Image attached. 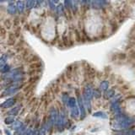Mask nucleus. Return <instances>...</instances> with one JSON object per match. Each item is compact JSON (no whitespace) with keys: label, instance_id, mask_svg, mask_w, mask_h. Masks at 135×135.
<instances>
[{"label":"nucleus","instance_id":"obj_26","mask_svg":"<svg viewBox=\"0 0 135 135\" xmlns=\"http://www.w3.org/2000/svg\"><path fill=\"white\" fill-rule=\"evenodd\" d=\"M5 132H6V133H8V135H11V134H10V133H9V132L8 131V130H5Z\"/></svg>","mask_w":135,"mask_h":135},{"label":"nucleus","instance_id":"obj_8","mask_svg":"<svg viewBox=\"0 0 135 135\" xmlns=\"http://www.w3.org/2000/svg\"><path fill=\"white\" fill-rule=\"evenodd\" d=\"M78 101H79V109H80V114H81V118H84V116H85V110H84V103L83 100H82L80 96H78Z\"/></svg>","mask_w":135,"mask_h":135},{"label":"nucleus","instance_id":"obj_1","mask_svg":"<svg viewBox=\"0 0 135 135\" xmlns=\"http://www.w3.org/2000/svg\"><path fill=\"white\" fill-rule=\"evenodd\" d=\"M133 123L132 118L127 117V116L119 115L116 117L114 123H113V128H126Z\"/></svg>","mask_w":135,"mask_h":135},{"label":"nucleus","instance_id":"obj_12","mask_svg":"<svg viewBox=\"0 0 135 135\" xmlns=\"http://www.w3.org/2000/svg\"><path fill=\"white\" fill-rule=\"evenodd\" d=\"M93 116H96V117H100V118H107V115L103 112H95L93 114Z\"/></svg>","mask_w":135,"mask_h":135},{"label":"nucleus","instance_id":"obj_16","mask_svg":"<svg viewBox=\"0 0 135 135\" xmlns=\"http://www.w3.org/2000/svg\"><path fill=\"white\" fill-rule=\"evenodd\" d=\"M68 105L71 108H73V107H75V106H76V100H75V98H73V97L69 98V99H68Z\"/></svg>","mask_w":135,"mask_h":135},{"label":"nucleus","instance_id":"obj_22","mask_svg":"<svg viewBox=\"0 0 135 135\" xmlns=\"http://www.w3.org/2000/svg\"><path fill=\"white\" fill-rule=\"evenodd\" d=\"M36 135H46V128H41L39 130L38 133L36 134Z\"/></svg>","mask_w":135,"mask_h":135},{"label":"nucleus","instance_id":"obj_13","mask_svg":"<svg viewBox=\"0 0 135 135\" xmlns=\"http://www.w3.org/2000/svg\"><path fill=\"white\" fill-rule=\"evenodd\" d=\"M108 86H109V83H108V81L107 80H104V81H102L101 83H100V89H102V91H107V89H108Z\"/></svg>","mask_w":135,"mask_h":135},{"label":"nucleus","instance_id":"obj_4","mask_svg":"<svg viewBox=\"0 0 135 135\" xmlns=\"http://www.w3.org/2000/svg\"><path fill=\"white\" fill-rule=\"evenodd\" d=\"M66 123H67V118H66L64 112H61L60 114L58 115V120H57V124L60 128H63V127L65 125Z\"/></svg>","mask_w":135,"mask_h":135},{"label":"nucleus","instance_id":"obj_10","mask_svg":"<svg viewBox=\"0 0 135 135\" xmlns=\"http://www.w3.org/2000/svg\"><path fill=\"white\" fill-rule=\"evenodd\" d=\"M16 6H17L18 11H19L20 13H22L24 9H25V2H23V1H18Z\"/></svg>","mask_w":135,"mask_h":135},{"label":"nucleus","instance_id":"obj_6","mask_svg":"<svg viewBox=\"0 0 135 135\" xmlns=\"http://www.w3.org/2000/svg\"><path fill=\"white\" fill-rule=\"evenodd\" d=\"M14 103H15L14 99H13V98H9V99L6 100L4 102L2 103L1 107H2V108H9V107H13V106L14 105Z\"/></svg>","mask_w":135,"mask_h":135},{"label":"nucleus","instance_id":"obj_3","mask_svg":"<svg viewBox=\"0 0 135 135\" xmlns=\"http://www.w3.org/2000/svg\"><path fill=\"white\" fill-rule=\"evenodd\" d=\"M92 96H93V91H92L91 85H86L84 89V98L91 100L92 99Z\"/></svg>","mask_w":135,"mask_h":135},{"label":"nucleus","instance_id":"obj_2","mask_svg":"<svg viewBox=\"0 0 135 135\" xmlns=\"http://www.w3.org/2000/svg\"><path fill=\"white\" fill-rule=\"evenodd\" d=\"M57 120H58V114L57 110L55 108H52L51 111H50V121H49L51 125L57 124Z\"/></svg>","mask_w":135,"mask_h":135},{"label":"nucleus","instance_id":"obj_23","mask_svg":"<svg viewBox=\"0 0 135 135\" xmlns=\"http://www.w3.org/2000/svg\"><path fill=\"white\" fill-rule=\"evenodd\" d=\"M10 69V67H9V65H5L4 66V68H3V69L1 70V72L2 73H8V72H9V70Z\"/></svg>","mask_w":135,"mask_h":135},{"label":"nucleus","instance_id":"obj_5","mask_svg":"<svg viewBox=\"0 0 135 135\" xmlns=\"http://www.w3.org/2000/svg\"><path fill=\"white\" fill-rule=\"evenodd\" d=\"M20 88V85H17V84H14V85H12V86L9 87V88H8L7 89H5L4 95H6V96H8V95L14 94V93H15V92H16Z\"/></svg>","mask_w":135,"mask_h":135},{"label":"nucleus","instance_id":"obj_9","mask_svg":"<svg viewBox=\"0 0 135 135\" xmlns=\"http://www.w3.org/2000/svg\"><path fill=\"white\" fill-rule=\"evenodd\" d=\"M92 4H93V7L95 8H97V9H100V8H102V7H105L106 5H107V2L106 1H92Z\"/></svg>","mask_w":135,"mask_h":135},{"label":"nucleus","instance_id":"obj_21","mask_svg":"<svg viewBox=\"0 0 135 135\" xmlns=\"http://www.w3.org/2000/svg\"><path fill=\"white\" fill-rule=\"evenodd\" d=\"M114 96V91H108L107 93H106V98H110Z\"/></svg>","mask_w":135,"mask_h":135},{"label":"nucleus","instance_id":"obj_7","mask_svg":"<svg viewBox=\"0 0 135 135\" xmlns=\"http://www.w3.org/2000/svg\"><path fill=\"white\" fill-rule=\"evenodd\" d=\"M16 9H17V6L16 5H14V2L10 1L9 5H8V7H7L8 13L10 14H15V12H16Z\"/></svg>","mask_w":135,"mask_h":135},{"label":"nucleus","instance_id":"obj_24","mask_svg":"<svg viewBox=\"0 0 135 135\" xmlns=\"http://www.w3.org/2000/svg\"><path fill=\"white\" fill-rule=\"evenodd\" d=\"M57 13L58 14H62V13H63V8L62 5H58L57 7Z\"/></svg>","mask_w":135,"mask_h":135},{"label":"nucleus","instance_id":"obj_20","mask_svg":"<svg viewBox=\"0 0 135 135\" xmlns=\"http://www.w3.org/2000/svg\"><path fill=\"white\" fill-rule=\"evenodd\" d=\"M14 119L13 116H8V117H6L4 119V123L5 124H11V123H14Z\"/></svg>","mask_w":135,"mask_h":135},{"label":"nucleus","instance_id":"obj_18","mask_svg":"<svg viewBox=\"0 0 135 135\" xmlns=\"http://www.w3.org/2000/svg\"><path fill=\"white\" fill-rule=\"evenodd\" d=\"M71 113H72V116H73V117H77V116H79V109H78L77 105L72 108V112H71Z\"/></svg>","mask_w":135,"mask_h":135},{"label":"nucleus","instance_id":"obj_11","mask_svg":"<svg viewBox=\"0 0 135 135\" xmlns=\"http://www.w3.org/2000/svg\"><path fill=\"white\" fill-rule=\"evenodd\" d=\"M20 106H18V107H15L13 108L12 110L9 111V114L11 116H12L17 115V114H18V112L20 111Z\"/></svg>","mask_w":135,"mask_h":135},{"label":"nucleus","instance_id":"obj_14","mask_svg":"<svg viewBox=\"0 0 135 135\" xmlns=\"http://www.w3.org/2000/svg\"><path fill=\"white\" fill-rule=\"evenodd\" d=\"M6 61H7V57L6 55H3L1 57V61H0V66H1V70L4 68V67L6 65Z\"/></svg>","mask_w":135,"mask_h":135},{"label":"nucleus","instance_id":"obj_25","mask_svg":"<svg viewBox=\"0 0 135 135\" xmlns=\"http://www.w3.org/2000/svg\"><path fill=\"white\" fill-rule=\"evenodd\" d=\"M93 96H95L96 98H98V97L100 96V94L97 91H93Z\"/></svg>","mask_w":135,"mask_h":135},{"label":"nucleus","instance_id":"obj_19","mask_svg":"<svg viewBox=\"0 0 135 135\" xmlns=\"http://www.w3.org/2000/svg\"><path fill=\"white\" fill-rule=\"evenodd\" d=\"M36 1H26L25 2V4H26V8L27 9H32L34 6H36Z\"/></svg>","mask_w":135,"mask_h":135},{"label":"nucleus","instance_id":"obj_17","mask_svg":"<svg viewBox=\"0 0 135 135\" xmlns=\"http://www.w3.org/2000/svg\"><path fill=\"white\" fill-rule=\"evenodd\" d=\"M112 109H113V111L116 112V113H117V114H119L120 113V111H121V108H120V106H119V103L118 102H115L114 104H113V106H112ZM120 115V114H119Z\"/></svg>","mask_w":135,"mask_h":135},{"label":"nucleus","instance_id":"obj_15","mask_svg":"<svg viewBox=\"0 0 135 135\" xmlns=\"http://www.w3.org/2000/svg\"><path fill=\"white\" fill-rule=\"evenodd\" d=\"M23 126V124L20 121H15L14 123H13V125H12V128H14V129H20L21 127Z\"/></svg>","mask_w":135,"mask_h":135}]
</instances>
